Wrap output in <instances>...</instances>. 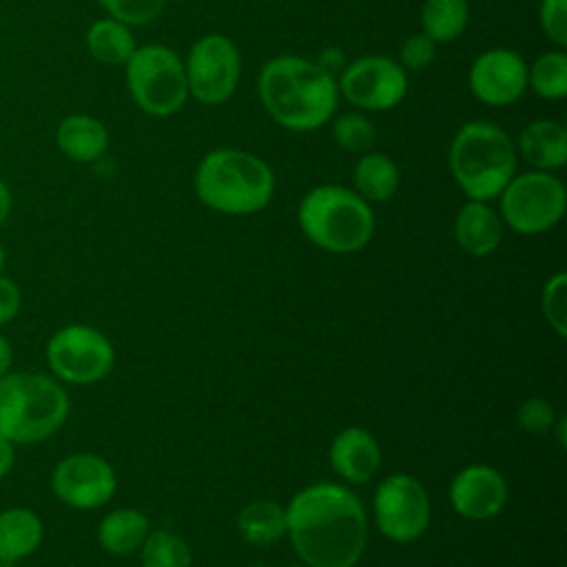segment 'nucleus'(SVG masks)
<instances>
[{
  "label": "nucleus",
  "instance_id": "1",
  "mask_svg": "<svg viewBox=\"0 0 567 567\" xmlns=\"http://www.w3.org/2000/svg\"><path fill=\"white\" fill-rule=\"evenodd\" d=\"M286 534L310 567H354L365 549L368 518L354 492L317 483L288 503Z\"/></svg>",
  "mask_w": 567,
  "mask_h": 567
},
{
  "label": "nucleus",
  "instance_id": "2",
  "mask_svg": "<svg viewBox=\"0 0 567 567\" xmlns=\"http://www.w3.org/2000/svg\"><path fill=\"white\" fill-rule=\"evenodd\" d=\"M266 113L288 131L308 133L323 126L337 109L339 86L332 73L299 55L268 60L257 78Z\"/></svg>",
  "mask_w": 567,
  "mask_h": 567
},
{
  "label": "nucleus",
  "instance_id": "3",
  "mask_svg": "<svg viewBox=\"0 0 567 567\" xmlns=\"http://www.w3.org/2000/svg\"><path fill=\"white\" fill-rule=\"evenodd\" d=\"M69 410L66 388L51 374L11 370L0 379V436L16 447L51 439Z\"/></svg>",
  "mask_w": 567,
  "mask_h": 567
},
{
  "label": "nucleus",
  "instance_id": "4",
  "mask_svg": "<svg viewBox=\"0 0 567 567\" xmlns=\"http://www.w3.org/2000/svg\"><path fill=\"white\" fill-rule=\"evenodd\" d=\"M195 193L202 204L226 215L261 210L275 193L270 166L241 148H215L195 171Z\"/></svg>",
  "mask_w": 567,
  "mask_h": 567
},
{
  "label": "nucleus",
  "instance_id": "5",
  "mask_svg": "<svg viewBox=\"0 0 567 567\" xmlns=\"http://www.w3.org/2000/svg\"><path fill=\"white\" fill-rule=\"evenodd\" d=\"M450 168L461 190L476 202L503 193L516 171V151L509 135L483 120L463 124L450 144Z\"/></svg>",
  "mask_w": 567,
  "mask_h": 567
},
{
  "label": "nucleus",
  "instance_id": "6",
  "mask_svg": "<svg viewBox=\"0 0 567 567\" xmlns=\"http://www.w3.org/2000/svg\"><path fill=\"white\" fill-rule=\"evenodd\" d=\"M297 219L303 235L330 252L361 250L374 230V215L368 202L354 190L334 184L308 190L299 204Z\"/></svg>",
  "mask_w": 567,
  "mask_h": 567
},
{
  "label": "nucleus",
  "instance_id": "7",
  "mask_svg": "<svg viewBox=\"0 0 567 567\" xmlns=\"http://www.w3.org/2000/svg\"><path fill=\"white\" fill-rule=\"evenodd\" d=\"M126 86L133 102L153 117L177 113L186 97V71L179 55L164 44L135 47L126 60Z\"/></svg>",
  "mask_w": 567,
  "mask_h": 567
},
{
  "label": "nucleus",
  "instance_id": "8",
  "mask_svg": "<svg viewBox=\"0 0 567 567\" xmlns=\"http://www.w3.org/2000/svg\"><path fill=\"white\" fill-rule=\"evenodd\" d=\"M44 359L51 377L60 383L91 385L113 370L115 350L97 328L89 323H66L49 337Z\"/></svg>",
  "mask_w": 567,
  "mask_h": 567
},
{
  "label": "nucleus",
  "instance_id": "9",
  "mask_svg": "<svg viewBox=\"0 0 567 567\" xmlns=\"http://www.w3.org/2000/svg\"><path fill=\"white\" fill-rule=\"evenodd\" d=\"M498 197L501 219L520 235H538L554 228L567 204L563 182L549 171L512 177Z\"/></svg>",
  "mask_w": 567,
  "mask_h": 567
},
{
  "label": "nucleus",
  "instance_id": "10",
  "mask_svg": "<svg viewBox=\"0 0 567 567\" xmlns=\"http://www.w3.org/2000/svg\"><path fill=\"white\" fill-rule=\"evenodd\" d=\"M188 93L202 104L226 102L239 82L241 55L237 44L221 33L202 35L188 51L186 64Z\"/></svg>",
  "mask_w": 567,
  "mask_h": 567
},
{
  "label": "nucleus",
  "instance_id": "11",
  "mask_svg": "<svg viewBox=\"0 0 567 567\" xmlns=\"http://www.w3.org/2000/svg\"><path fill=\"white\" fill-rule=\"evenodd\" d=\"M374 520L394 543L416 540L430 523L427 492L410 474H390L374 492Z\"/></svg>",
  "mask_w": 567,
  "mask_h": 567
},
{
  "label": "nucleus",
  "instance_id": "12",
  "mask_svg": "<svg viewBox=\"0 0 567 567\" xmlns=\"http://www.w3.org/2000/svg\"><path fill=\"white\" fill-rule=\"evenodd\" d=\"M115 487V470L93 452L69 454L51 470V492L71 509H97L113 498Z\"/></svg>",
  "mask_w": 567,
  "mask_h": 567
},
{
  "label": "nucleus",
  "instance_id": "13",
  "mask_svg": "<svg viewBox=\"0 0 567 567\" xmlns=\"http://www.w3.org/2000/svg\"><path fill=\"white\" fill-rule=\"evenodd\" d=\"M339 91L359 109L390 111L408 93V73L385 55H363L343 69Z\"/></svg>",
  "mask_w": 567,
  "mask_h": 567
},
{
  "label": "nucleus",
  "instance_id": "14",
  "mask_svg": "<svg viewBox=\"0 0 567 567\" xmlns=\"http://www.w3.org/2000/svg\"><path fill=\"white\" fill-rule=\"evenodd\" d=\"M470 89L487 106H507L527 89V64L512 49H487L470 66Z\"/></svg>",
  "mask_w": 567,
  "mask_h": 567
},
{
  "label": "nucleus",
  "instance_id": "15",
  "mask_svg": "<svg viewBox=\"0 0 567 567\" xmlns=\"http://www.w3.org/2000/svg\"><path fill=\"white\" fill-rule=\"evenodd\" d=\"M452 507L472 520H485L496 516L507 501V483L489 465L463 467L450 485Z\"/></svg>",
  "mask_w": 567,
  "mask_h": 567
},
{
  "label": "nucleus",
  "instance_id": "16",
  "mask_svg": "<svg viewBox=\"0 0 567 567\" xmlns=\"http://www.w3.org/2000/svg\"><path fill=\"white\" fill-rule=\"evenodd\" d=\"M381 450L377 439L363 427L341 430L330 445V465L348 483L361 485L379 470Z\"/></svg>",
  "mask_w": 567,
  "mask_h": 567
},
{
  "label": "nucleus",
  "instance_id": "17",
  "mask_svg": "<svg viewBox=\"0 0 567 567\" xmlns=\"http://www.w3.org/2000/svg\"><path fill=\"white\" fill-rule=\"evenodd\" d=\"M42 540L44 523L38 512L24 505L0 509V563L18 565L35 554Z\"/></svg>",
  "mask_w": 567,
  "mask_h": 567
},
{
  "label": "nucleus",
  "instance_id": "18",
  "mask_svg": "<svg viewBox=\"0 0 567 567\" xmlns=\"http://www.w3.org/2000/svg\"><path fill=\"white\" fill-rule=\"evenodd\" d=\"M454 237L465 252L485 257L496 250L503 239V219L485 202L470 199L454 219Z\"/></svg>",
  "mask_w": 567,
  "mask_h": 567
},
{
  "label": "nucleus",
  "instance_id": "19",
  "mask_svg": "<svg viewBox=\"0 0 567 567\" xmlns=\"http://www.w3.org/2000/svg\"><path fill=\"white\" fill-rule=\"evenodd\" d=\"M55 142L69 159L86 164L104 155L109 146V131L97 117L73 113L58 124Z\"/></svg>",
  "mask_w": 567,
  "mask_h": 567
},
{
  "label": "nucleus",
  "instance_id": "20",
  "mask_svg": "<svg viewBox=\"0 0 567 567\" xmlns=\"http://www.w3.org/2000/svg\"><path fill=\"white\" fill-rule=\"evenodd\" d=\"M518 148L536 171L560 168L567 162V131L554 120H534L523 128Z\"/></svg>",
  "mask_w": 567,
  "mask_h": 567
},
{
  "label": "nucleus",
  "instance_id": "21",
  "mask_svg": "<svg viewBox=\"0 0 567 567\" xmlns=\"http://www.w3.org/2000/svg\"><path fill=\"white\" fill-rule=\"evenodd\" d=\"M148 536V518L131 507H120L97 523V543L104 551L128 556L142 547Z\"/></svg>",
  "mask_w": 567,
  "mask_h": 567
},
{
  "label": "nucleus",
  "instance_id": "22",
  "mask_svg": "<svg viewBox=\"0 0 567 567\" xmlns=\"http://www.w3.org/2000/svg\"><path fill=\"white\" fill-rule=\"evenodd\" d=\"M86 49L97 62L117 66V64H126V60L135 51V38L128 24L115 18H102L89 27Z\"/></svg>",
  "mask_w": 567,
  "mask_h": 567
},
{
  "label": "nucleus",
  "instance_id": "23",
  "mask_svg": "<svg viewBox=\"0 0 567 567\" xmlns=\"http://www.w3.org/2000/svg\"><path fill=\"white\" fill-rule=\"evenodd\" d=\"M352 182L365 202H385L399 188V168L383 153H365L354 164Z\"/></svg>",
  "mask_w": 567,
  "mask_h": 567
},
{
  "label": "nucleus",
  "instance_id": "24",
  "mask_svg": "<svg viewBox=\"0 0 567 567\" xmlns=\"http://www.w3.org/2000/svg\"><path fill=\"white\" fill-rule=\"evenodd\" d=\"M237 527L246 543L272 545L286 534V509L275 501H255L239 512Z\"/></svg>",
  "mask_w": 567,
  "mask_h": 567
},
{
  "label": "nucleus",
  "instance_id": "25",
  "mask_svg": "<svg viewBox=\"0 0 567 567\" xmlns=\"http://www.w3.org/2000/svg\"><path fill=\"white\" fill-rule=\"evenodd\" d=\"M470 20L467 0H425L421 9L423 33L434 42L456 40Z\"/></svg>",
  "mask_w": 567,
  "mask_h": 567
},
{
  "label": "nucleus",
  "instance_id": "26",
  "mask_svg": "<svg viewBox=\"0 0 567 567\" xmlns=\"http://www.w3.org/2000/svg\"><path fill=\"white\" fill-rule=\"evenodd\" d=\"M527 86L545 100H560L567 93V55L563 49L543 53L527 69Z\"/></svg>",
  "mask_w": 567,
  "mask_h": 567
},
{
  "label": "nucleus",
  "instance_id": "27",
  "mask_svg": "<svg viewBox=\"0 0 567 567\" xmlns=\"http://www.w3.org/2000/svg\"><path fill=\"white\" fill-rule=\"evenodd\" d=\"M140 549L142 567H190L188 545L168 529L148 532Z\"/></svg>",
  "mask_w": 567,
  "mask_h": 567
},
{
  "label": "nucleus",
  "instance_id": "28",
  "mask_svg": "<svg viewBox=\"0 0 567 567\" xmlns=\"http://www.w3.org/2000/svg\"><path fill=\"white\" fill-rule=\"evenodd\" d=\"M374 126L372 122L361 115V113H343L341 117L334 120L332 124V137L334 142L346 148V151H352V153H361V151H368L374 142Z\"/></svg>",
  "mask_w": 567,
  "mask_h": 567
},
{
  "label": "nucleus",
  "instance_id": "29",
  "mask_svg": "<svg viewBox=\"0 0 567 567\" xmlns=\"http://www.w3.org/2000/svg\"><path fill=\"white\" fill-rule=\"evenodd\" d=\"M100 7L115 20L140 27L155 20L168 0H97Z\"/></svg>",
  "mask_w": 567,
  "mask_h": 567
},
{
  "label": "nucleus",
  "instance_id": "30",
  "mask_svg": "<svg viewBox=\"0 0 567 567\" xmlns=\"http://www.w3.org/2000/svg\"><path fill=\"white\" fill-rule=\"evenodd\" d=\"M543 312L549 326L565 337L567 334V275L556 272L543 290Z\"/></svg>",
  "mask_w": 567,
  "mask_h": 567
},
{
  "label": "nucleus",
  "instance_id": "31",
  "mask_svg": "<svg viewBox=\"0 0 567 567\" xmlns=\"http://www.w3.org/2000/svg\"><path fill=\"white\" fill-rule=\"evenodd\" d=\"M518 425L529 432V434H543L547 430H551L554 421H556V412L554 408L540 399V396H532V399H525L518 408Z\"/></svg>",
  "mask_w": 567,
  "mask_h": 567
},
{
  "label": "nucleus",
  "instance_id": "32",
  "mask_svg": "<svg viewBox=\"0 0 567 567\" xmlns=\"http://www.w3.org/2000/svg\"><path fill=\"white\" fill-rule=\"evenodd\" d=\"M538 20L545 35L554 44H567V0H543L538 9Z\"/></svg>",
  "mask_w": 567,
  "mask_h": 567
},
{
  "label": "nucleus",
  "instance_id": "33",
  "mask_svg": "<svg viewBox=\"0 0 567 567\" xmlns=\"http://www.w3.org/2000/svg\"><path fill=\"white\" fill-rule=\"evenodd\" d=\"M434 55H436V42L423 31L410 35L399 51L403 69H423L434 60Z\"/></svg>",
  "mask_w": 567,
  "mask_h": 567
},
{
  "label": "nucleus",
  "instance_id": "34",
  "mask_svg": "<svg viewBox=\"0 0 567 567\" xmlns=\"http://www.w3.org/2000/svg\"><path fill=\"white\" fill-rule=\"evenodd\" d=\"M22 310V290L20 286L7 277L0 275V328L9 326Z\"/></svg>",
  "mask_w": 567,
  "mask_h": 567
},
{
  "label": "nucleus",
  "instance_id": "35",
  "mask_svg": "<svg viewBox=\"0 0 567 567\" xmlns=\"http://www.w3.org/2000/svg\"><path fill=\"white\" fill-rule=\"evenodd\" d=\"M16 465V445L0 436V481L13 472Z\"/></svg>",
  "mask_w": 567,
  "mask_h": 567
},
{
  "label": "nucleus",
  "instance_id": "36",
  "mask_svg": "<svg viewBox=\"0 0 567 567\" xmlns=\"http://www.w3.org/2000/svg\"><path fill=\"white\" fill-rule=\"evenodd\" d=\"M13 370V346L4 332H0V379Z\"/></svg>",
  "mask_w": 567,
  "mask_h": 567
},
{
  "label": "nucleus",
  "instance_id": "37",
  "mask_svg": "<svg viewBox=\"0 0 567 567\" xmlns=\"http://www.w3.org/2000/svg\"><path fill=\"white\" fill-rule=\"evenodd\" d=\"M11 206H13L11 190H9V186L0 179V228H2V226H4V221L9 219V215H11Z\"/></svg>",
  "mask_w": 567,
  "mask_h": 567
},
{
  "label": "nucleus",
  "instance_id": "38",
  "mask_svg": "<svg viewBox=\"0 0 567 567\" xmlns=\"http://www.w3.org/2000/svg\"><path fill=\"white\" fill-rule=\"evenodd\" d=\"M7 259H9L7 248H4V244L0 241V275H2V272H4V268H7Z\"/></svg>",
  "mask_w": 567,
  "mask_h": 567
},
{
  "label": "nucleus",
  "instance_id": "39",
  "mask_svg": "<svg viewBox=\"0 0 567 567\" xmlns=\"http://www.w3.org/2000/svg\"><path fill=\"white\" fill-rule=\"evenodd\" d=\"M0 567H18V565H13V563H0Z\"/></svg>",
  "mask_w": 567,
  "mask_h": 567
},
{
  "label": "nucleus",
  "instance_id": "40",
  "mask_svg": "<svg viewBox=\"0 0 567 567\" xmlns=\"http://www.w3.org/2000/svg\"><path fill=\"white\" fill-rule=\"evenodd\" d=\"M288 567H310V565H306V563H303V565H288Z\"/></svg>",
  "mask_w": 567,
  "mask_h": 567
},
{
  "label": "nucleus",
  "instance_id": "41",
  "mask_svg": "<svg viewBox=\"0 0 567 567\" xmlns=\"http://www.w3.org/2000/svg\"><path fill=\"white\" fill-rule=\"evenodd\" d=\"M255 567H266V565H255Z\"/></svg>",
  "mask_w": 567,
  "mask_h": 567
}]
</instances>
